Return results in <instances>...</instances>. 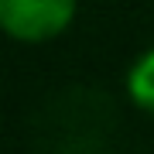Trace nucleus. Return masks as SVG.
I'll use <instances>...</instances> for the list:
<instances>
[{"label": "nucleus", "mask_w": 154, "mask_h": 154, "mask_svg": "<svg viewBox=\"0 0 154 154\" xmlns=\"http://www.w3.org/2000/svg\"><path fill=\"white\" fill-rule=\"evenodd\" d=\"M75 17V0H0V24L11 38L48 41Z\"/></svg>", "instance_id": "obj_1"}, {"label": "nucleus", "mask_w": 154, "mask_h": 154, "mask_svg": "<svg viewBox=\"0 0 154 154\" xmlns=\"http://www.w3.org/2000/svg\"><path fill=\"white\" fill-rule=\"evenodd\" d=\"M127 93H130V99L140 110L154 113V48H147L130 65V72H127Z\"/></svg>", "instance_id": "obj_2"}]
</instances>
